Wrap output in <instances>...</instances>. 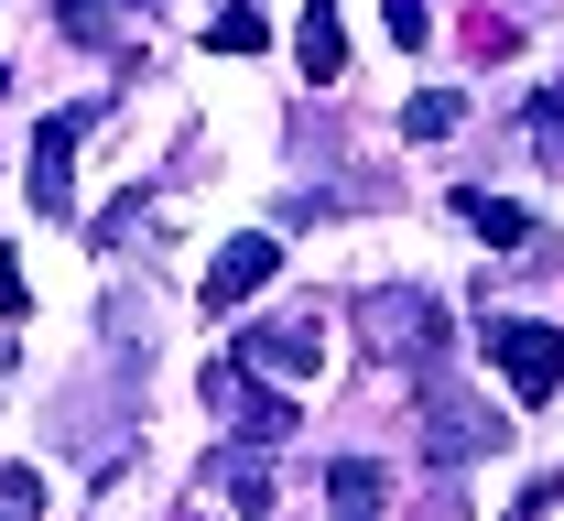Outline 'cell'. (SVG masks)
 I'll list each match as a JSON object with an SVG mask.
<instances>
[{
  "instance_id": "1",
  "label": "cell",
  "mask_w": 564,
  "mask_h": 521,
  "mask_svg": "<svg viewBox=\"0 0 564 521\" xmlns=\"http://www.w3.org/2000/svg\"><path fill=\"white\" fill-rule=\"evenodd\" d=\"M358 326L380 337V359H413V380L445 370V304L434 294H358Z\"/></svg>"
},
{
  "instance_id": "2",
  "label": "cell",
  "mask_w": 564,
  "mask_h": 521,
  "mask_svg": "<svg viewBox=\"0 0 564 521\" xmlns=\"http://www.w3.org/2000/svg\"><path fill=\"white\" fill-rule=\"evenodd\" d=\"M489 359H499V380H510L521 402H554L564 391V337L532 326V315H489Z\"/></svg>"
},
{
  "instance_id": "3",
  "label": "cell",
  "mask_w": 564,
  "mask_h": 521,
  "mask_svg": "<svg viewBox=\"0 0 564 521\" xmlns=\"http://www.w3.org/2000/svg\"><path fill=\"white\" fill-rule=\"evenodd\" d=\"M207 413H217V424H239L250 446H282V435H293V402H282V391H261V380H250V359H217V370H207Z\"/></svg>"
},
{
  "instance_id": "4",
  "label": "cell",
  "mask_w": 564,
  "mask_h": 521,
  "mask_svg": "<svg viewBox=\"0 0 564 521\" xmlns=\"http://www.w3.org/2000/svg\"><path fill=\"white\" fill-rule=\"evenodd\" d=\"M478 446H499V424H489V413H478L445 370H423V456H434V467H456V456H478Z\"/></svg>"
},
{
  "instance_id": "5",
  "label": "cell",
  "mask_w": 564,
  "mask_h": 521,
  "mask_svg": "<svg viewBox=\"0 0 564 521\" xmlns=\"http://www.w3.org/2000/svg\"><path fill=\"white\" fill-rule=\"evenodd\" d=\"M76 131H87V109H55V120L33 131V174H22V196H33L44 218H66V207H76Z\"/></svg>"
},
{
  "instance_id": "6",
  "label": "cell",
  "mask_w": 564,
  "mask_h": 521,
  "mask_svg": "<svg viewBox=\"0 0 564 521\" xmlns=\"http://www.w3.org/2000/svg\"><path fill=\"white\" fill-rule=\"evenodd\" d=\"M272 272H282V239H261V228H250V239H228V250L207 261V283H196V294H207V315H228V304L261 294Z\"/></svg>"
},
{
  "instance_id": "7",
  "label": "cell",
  "mask_w": 564,
  "mask_h": 521,
  "mask_svg": "<svg viewBox=\"0 0 564 521\" xmlns=\"http://www.w3.org/2000/svg\"><path fill=\"white\" fill-rule=\"evenodd\" d=\"M239 359H250V370L304 380V370H326V326H315V315H272V326H250V337H239Z\"/></svg>"
},
{
  "instance_id": "8",
  "label": "cell",
  "mask_w": 564,
  "mask_h": 521,
  "mask_svg": "<svg viewBox=\"0 0 564 521\" xmlns=\"http://www.w3.org/2000/svg\"><path fill=\"white\" fill-rule=\"evenodd\" d=\"M293 55H304V76H315V87H337V76H348V33H337V11H326V0H304Z\"/></svg>"
},
{
  "instance_id": "9",
  "label": "cell",
  "mask_w": 564,
  "mask_h": 521,
  "mask_svg": "<svg viewBox=\"0 0 564 521\" xmlns=\"http://www.w3.org/2000/svg\"><path fill=\"white\" fill-rule=\"evenodd\" d=\"M456 218L478 228V239H499V250H532V218L510 196H489V185H456Z\"/></svg>"
},
{
  "instance_id": "10",
  "label": "cell",
  "mask_w": 564,
  "mask_h": 521,
  "mask_svg": "<svg viewBox=\"0 0 564 521\" xmlns=\"http://www.w3.org/2000/svg\"><path fill=\"white\" fill-rule=\"evenodd\" d=\"M456 120H467V98H456V87H423L413 109H402V131H413V142H445Z\"/></svg>"
},
{
  "instance_id": "11",
  "label": "cell",
  "mask_w": 564,
  "mask_h": 521,
  "mask_svg": "<svg viewBox=\"0 0 564 521\" xmlns=\"http://www.w3.org/2000/svg\"><path fill=\"white\" fill-rule=\"evenodd\" d=\"M207 478L228 489V500H239V511H261V500H272V467H261V456H217Z\"/></svg>"
},
{
  "instance_id": "12",
  "label": "cell",
  "mask_w": 564,
  "mask_h": 521,
  "mask_svg": "<svg viewBox=\"0 0 564 521\" xmlns=\"http://www.w3.org/2000/svg\"><path fill=\"white\" fill-rule=\"evenodd\" d=\"M207 44H217V55H261V44H272V22L228 0V11H217V22H207Z\"/></svg>"
},
{
  "instance_id": "13",
  "label": "cell",
  "mask_w": 564,
  "mask_h": 521,
  "mask_svg": "<svg viewBox=\"0 0 564 521\" xmlns=\"http://www.w3.org/2000/svg\"><path fill=\"white\" fill-rule=\"evenodd\" d=\"M326 500H337V511H380V467H369V456L326 467Z\"/></svg>"
},
{
  "instance_id": "14",
  "label": "cell",
  "mask_w": 564,
  "mask_h": 521,
  "mask_svg": "<svg viewBox=\"0 0 564 521\" xmlns=\"http://www.w3.org/2000/svg\"><path fill=\"white\" fill-rule=\"evenodd\" d=\"M532 152L564 163V76H554V87H532Z\"/></svg>"
},
{
  "instance_id": "15",
  "label": "cell",
  "mask_w": 564,
  "mask_h": 521,
  "mask_svg": "<svg viewBox=\"0 0 564 521\" xmlns=\"http://www.w3.org/2000/svg\"><path fill=\"white\" fill-rule=\"evenodd\" d=\"M55 22H66L76 44H109V11H98V0H55Z\"/></svg>"
},
{
  "instance_id": "16",
  "label": "cell",
  "mask_w": 564,
  "mask_h": 521,
  "mask_svg": "<svg viewBox=\"0 0 564 521\" xmlns=\"http://www.w3.org/2000/svg\"><path fill=\"white\" fill-rule=\"evenodd\" d=\"M380 22H391V44H423V33H434V11H423V0H380Z\"/></svg>"
},
{
  "instance_id": "17",
  "label": "cell",
  "mask_w": 564,
  "mask_h": 521,
  "mask_svg": "<svg viewBox=\"0 0 564 521\" xmlns=\"http://www.w3.org/2000/svg\"><path fill=\"white\" fill-rule=\"evenodd\" d=\"M0 511H44V478L33 467H0Z\"/></svg>"
},
{
  "instance_id": "18",
  "label": "cell",
  "mask_w": 564,
  "mask_h": 521,
  "mask_svg": "<svg viewBox=\"0 0 564 521\" xmlns=\"http://www.w3.org/2000/svg\"><path fill=\"white\" fill-rule=\"evenodd\" d=\"M0 315H22V272H11V250H0Z\"/></svg>"
},
{
  "instance_id": "19",
  "label": "cell",
  "mask_w": 564,
  "mask_h": 521,
  "mask_svg": "<svg viewBox=\"0 0 564 521\" xmlns=\"http://www.w3.org/2000/svg\"><path fill=\"white\" fill-rule=\"evenodd\" d=\"M0 87H11V66H0Z\"/></svg>"
},
{
  "instance_id": "20",
  "label": "cell",
  "mask_w": 564,
  "mask_h": 521,
  "mask_svg": "<svg viewBox=\"0 0 564 521\" xmlns=\"http://www.w3.org/2000/svg\"><path fill=\"white\" fill-rule=\"evenodd\" d=\"M141 11H152V0H141Z\"/></svg>"
}]
</instances>
